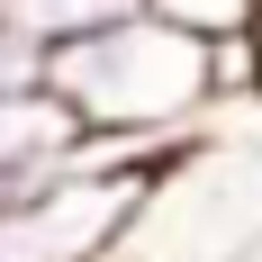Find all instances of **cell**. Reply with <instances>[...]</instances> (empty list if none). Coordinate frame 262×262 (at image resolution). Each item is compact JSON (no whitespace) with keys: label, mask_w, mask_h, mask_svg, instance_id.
I'll use <instances>...</instances> for the list:
<instances>
[{"label":"cell","mask_w":262,"mask_h":262,"mask_svg":"<svg viewBox=\"0 0 262 262\" xmlns=\"http://www.w3.org/2000/svg\"><path fill=\"white\" fill-rule=\"evenodd\" d=\"M46 100L73 118L81 145H118V154H163V145H190L217 108L208 81V46H190L172 27H154L145 9L81 46L46 54Z\"/></svg>","instance_id":"1"},{"label":"cell","mask_w":262,"mask_h":262,"mask_svg":"<svg viewBox=\"0 0 262 262\" xmlns=\"http://www.w3.org/2000/svg\"><path fill=\"white\" fill-rule=\"evenodd\" d=\"M73 154H81V136H73V118H63L46 91H18V100H0V190L46 181V172H63Z\"/></svg>","instance_id":"2"},{"label":"cell","mask_w":262,"mask_h":262,"mask_svg":"<svg viewBox=\"0 0 262 262\" xmlns=\"http://www.w3.org/2000/svg\"><path fill=\"white\" fill-rule=\"evenodd\" d=\"M136 9L172 36H190V46H235L262 27V0H136Z\"/></svg>","instance_id":"3"},{"label":"cell","mask_w":262,"mask_h":262,"mask_svg":"<svg viewBox=\"0 0 262 262\" xmlns=\"http://www.w3.org/2000/svg\"><path fill=\"white\" fill-rule=\"evenodd\" d=\"M18 91H46V54H27L18 36H0V100H18Z\"/></svg>","instance_id":"4"}]
</instances>
